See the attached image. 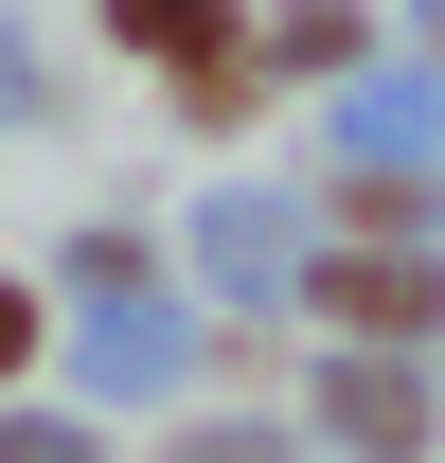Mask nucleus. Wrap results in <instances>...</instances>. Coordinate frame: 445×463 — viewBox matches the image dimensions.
I'll list each match as a JSON object with an SVG mask.
<instances>
[{
	"label": "nucleus",
	"instance_id": "1",
	"mask_svg": "<svg viewBox=\"0 0 445 463\" xmlns=\"http://www.w3.org/2000/svg\"><path fill=\"white\" fill-rule=\"evenodd\" d=\"M428 268H392V250H338V268H321V321H356V339H410V321H428Z\"/></svg>",
	"mask_w": 445,
	"mask_h": 463
},
{
	"label": "nucleus",
	"instance_id": "2",
	"mask_svg": "<svg viewBox=\"0 0 445 463\" xmlns=\"http://www.w3.org/2000/svg\"><path fill=\"white\" fill-rule=\"evenodd\" d=\"M338 428H356V446H374V463H410V446H428V392H410V374H338Z\"/></svg>",
	"mask_w": 445,
	"mask_h": 463
},
{
	"label": "nucleus",
	"instance_id": "3",
	"mask_svg": "<svg viewBox=\"0 0 445 463\" xmlns=\"http://www.w3.org/2000/svg\"><path fill=\"white\" fill-rule=\"evenodd\" d=\"M108 18L143 36V54H178V71H232V54H214V0H108Z\"/></svg>",
	"mask_w": 445,
	"mask_h": 463
},
{
	"label": "nucleus",
	"instance_id": "4",
	"mask_svg": "<svg viewBox=\"0 0 445 463\" xmlns=\"http://www.w3.org/2000/svg\"><path fill=\"white\" fill-rule=\"evenodd\" d=\"M356 143H374V178H392L410 143H428V90H356Z\"/></svg>",
	"mask_w": 445,
	"mask_h": 463
},
{
	"label": "nucleus",
	"instance_id": "5",
	"mask_svg": "<svg viewBox=\"0 0 445 463\" xmlns=\"http://www.w3.org/2000/svg\"><path fill=\"white\" fill-rule=\"evenodd\" d=\"M18 356H36V303H18V286H0V374H18Z\"/></svg>",
	"mask_w": 445,
	"mask_h": 463
},
{
	"label": "nucleus",
	"instance_id": "6",
	"mask_svg": "<svg viewBox=\"0 0 445 463\" xmlns=\"http://www.w3.org/2000/svg\"><path fill=\"white\" fill-rule=\"evenodd\" d=\"M428 18H445V0H428Z\"/></svg>",
	"mask_w": 445,
	"mask_h": 463
}]
</instances>
